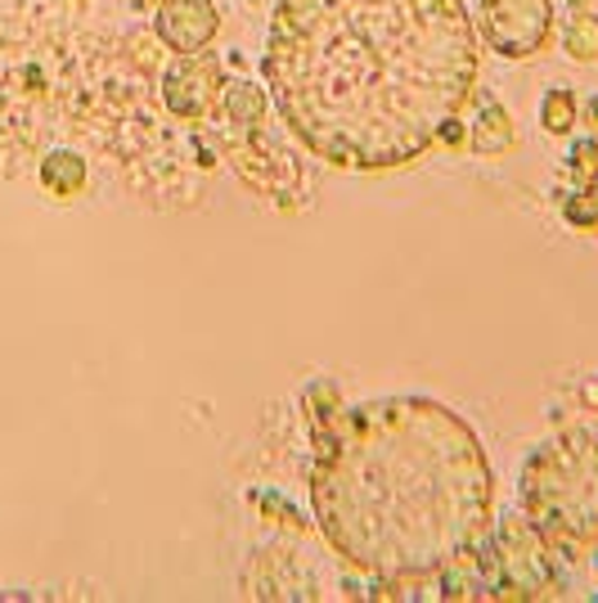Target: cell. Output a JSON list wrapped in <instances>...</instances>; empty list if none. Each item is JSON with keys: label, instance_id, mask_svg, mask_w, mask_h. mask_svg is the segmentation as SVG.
<instances>
[{"label": "cell", "instance_id": "obj_1", "mask_svg": "<svg viewBox=\"0 0 598 603\" xmlns=\"http://www.w3.org/2000/svg\"><path fill=\"white\" fill-rule=\"evenodd\" d=\"M265 77L311 154L387 171L428 154L469 100L478 37L459 0H280Z\"/></svg>", "mask_w": 598, "mask_h": 603}, {"label": "cell", "instance_id": "obj_2", "mask_svg": "<svg viewBox=\"0 0 598 603\" xmlns=\"http://www.w3.org/2000/svg\"><path fill=\"white\" fill-rule=\"evenodd\" d=\"M306 424L315 527L356 572L410 585L486 541L491 459L441 401L382 396L347 410L334 383H315Z\"/></svg>", "mask_w": 598, "mask_h": 603}, {"label": "cell", "instance_id": "obj_3", "mask_svg": "<svg viewBox=\"0 0 598 603\" xmlns=\"http://www.w3.org/2000/svg\"><path fill=\"white\" fill-rule=\"evenodd\" d=\"M522 505L536 531L554 545H580L598 536V437L563 433L545 441L522 468Z\"/></svg>", "mask_w": 598, "mask_h": 603}, {"label": "cell", "instance_id": "obj_4", "mask_svg": "<svg viewBox=\"0 0 598 603\" xmlns=\"http://www.w3.org/2000/svg\"><path fill=\"white\" fill-rule=\"evenodd\" d=\"M482 554H486L482 559L486 581L495 576L500 594L541 599L554 585V563H549V550H545V536L536 531V522H526V518H504L500 531H495V541Z\"/></svg>", "mask_w": 598, "mask_h": 603}, {"label": "cell", "instance_id": "obj_5", "mask_svg": "<svg viewBox=\"0 0 598 603\" xmlns=\"http://www.w3.org/2000/svg\"><path fill=\"white\" fill-rule=\"evenodd\" d=\"M554 28L549 0H482V32L495 54L504 59H531L545 50Z\"/></svg>", "mask_w": 598, "mask_h": 603}, {"label": "cell", "instance_id": "obj_6", "mask_svg": "<svg viewBox=\"0 0 598 603\" xmlns=\"http://www.w3.org/2000/svg\"><path fill=\"white\" fill-rule=\"evenodd\" d=\"M217 91H221V63L203 50L180 54L162 77V104L176 117H203L217 104Z\"/></svg>", "mask_w": 598, "mask_h": 603}, {"label": "cell", "instance_id": "obj_7", "mask_svg": "<svg viewBox=\"0 0 598 603\" xmlns=\"http://www.w3.org/2000/svg\"><path fill=\"white\" fill-rule=\"evenodd\" d=\"M221 28V14L212 0H162L158 6V19H154V32L167 50L176 54H193L203 50Z\"/></svg>", "mask_w": 598, "mask_h": 603}, {"label": "cell", "instance_id": "obj_8", "mask_svg": "<svg viewBox=\"0 0 598 603\" xmlns=\"http://www.w3.org/2000/svg\"><path fill=\"white\" fill-rule=\"evenodd\" d=\"M41 185L59 198H77L86 189V158L73 154V149H59L41 163Z\"/></svg>", "mask_w": 598, "mask_h": 603}, {"label": "cell", "instance_id": "obj_9", "mask_svg": "<svg viewBox=\"0 0 598 603\" xmlns=\"http://www.w3.org/2000/svg\"><path fill=\"white\" fill-rule=\"evenodd\" d=\"M508 149H513V122H508V113H504L500 104H486L482 117L473 122V154L500 158V154H508Z\"/></svg>", "mask_w": 598, "mask_h": 603}, {"label": "cell", "instance_id": "obj_10", "mask_svg": "<svg viewBox=\"0 0 598 603\" xmlns=\"http://www.w3.org/2000/svg\"><path fill=\"white\" fill-rule=\"evenodd\" d=\"M225 113H230V122H243V126L261 122V117H265V91H261V86H252V82L230 86V95H225Z\"/></svg>", "mask_w": 598, "mask_h": 603}, {"label": "cell", "instance_id": "obj_11", "mask_svg": "<svg viewBox=\"0 0 598 603\" xmlns=\"http://www.w3.org/2000/svg\"><path fill=\"white\" fill-rule=\"evenodd\" d=\"M541 122H545L549 136H563V131H571V126H576V95L563 91V86H554V91L545 95V104H541Z\"/></svg>", "mask_w": 598, "mask_h": 603}, {"label": "cell", "instance_id": "obj_12", "mask_svg": "<svg viewBox=\"0 0 598 603\" xmlns=\"http://www.w3.org/2000/svg\"><path fill=\"white\" fill-rule=\"evenodd\" d=\"M567 54L576 63H594L598 59V19L594 14H580L571 28H567Z\"/></svg>", "mask_w": 598, "mask_h": 603}, {"label": "cell", "instance_id": "obj_13", "mask_svg": "<svg viewBox=\"0 0 598 603\" xmlns=\"http://www.w3.org/2000/svg\"><path fill=\"white\" fill-rule=\"evenodd\" d=\"M563 217H567L576 230L598 226V198H594V194H576V198H567V204H563Z\"/></svg>", "mask_w": 598, "mask_h": 603}, {"label": "cell", "instance_id": "obj_14", "mask_svg": "<svg viewBox=\"0 0 598 603\" xmlns=\"http://www.w3.org/2000/svg\"><path fill=\"white\" fill-rule=\"evenodd\" d=\"M594 117H598V100H594Z\"/></svg>", "mask_w": 598, "mask_h": 603}, {"label": "cell", "instance_id": "obj_15", "mask_svg": "<svg viewBox=\"0 0 598 603\" xmlns=\"http://www.w3.org/2000/svg\"><path fill=\"white\" fill-rule=\"evenodd\" d=\"M149 6H162V0H149Z\"/></svg>", "mask_w": 598, "mask_h": 603}]
</instances>
